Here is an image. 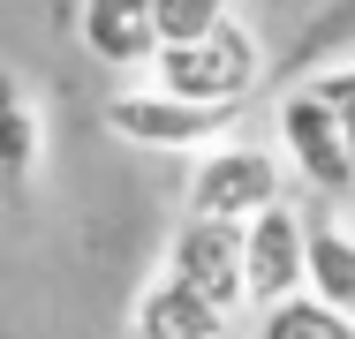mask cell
Wrapping results in <instances>:
<instances>
[{"label":"cell","mask_w":355,"mask_h":339,"mask_svg":"<svg viewBox=\"0 0 355 339\" xmlns=\"http://www.w3.org/2000/svg\"><path fill=\"white\" fill-rule=\"evenodd\" d=\"M272 143H280L287 174H295L318 203H348L355 196V143H348V129L333 121V106H325L310 83L280 91V106H272Z\"/></svg>","instance_id":"3"},{"label":"cell","mask_w":355,"mask_h":339,"mask_svg":"<svg viewBox=\"0 0 355 339\" xmlns=\"http://www.w3.org/2000/svg\"><path fill=\"white\" fill-rule=\"evenodd\" d=\"M310 91L333 106V121L348 129V143H355V53H340V61H325L318 75H310Z\"/></svg>","instance_id":"13"},{"label":"cell","mask_w":355,"mask_h":339,"mask_svg":"<svg viewBox=\"0 0 355 339\" xmlns=\"http://www.w3.org/2000/svg\"><path fill=\"white\" fill-rule=\"evenodd\" d=\"M302 294L355 317V219H340L333 203L310 211V241H302Z\"/></svg>","instance_id":"9"},{"label":"cell","mask_w":355,"mask_h":339,"mask_svg":"<svg viewBox=\"0 0 355 339\" xmlns=\"http://www.w3.org/2000/svg\"><path fill=\"white\" fill-rule=\"evenodd\" d=\"M76 38L83 53L114 75H144L159 61V23H151V0H83L76 8Z\"/></svg>","instance_id":"7"},{"label":"cell","mask_w":355,"mask_h":339,"mask_svg":"<svg viewBox=\"0 0 355 339\" xmlns=\"http://www.w3.org/2000/svg\"><path fill=\"white\" fill-rule=\"evenodd\" d=\"M234 8L227 0H151V23H159V46H197L212 38Z\"/></svg>","instance_id":"12"},{"label":"cell","mask_w":355,"mask_h":339,"mask_svg":"<svg viewBox=\"0 0 355 339\" xmlns=\"http://www.w3.org/2000/svg\"><path fill=\"white\" fill-rule=\"evenodd\" d=\"M302 241H310V211L287 196L272 211H257L242 226V286H250V317L280 309L302 294Z\"/></svg>","instance_id":"6"},{"label":"cell","mask_w":355,"mask_h":339,"mask_svg":"<svg viewBox=\"0 0 355 339\" xmlns=\"http://www.w3.org/2000/svg\"><path fill=\"white\" fill-rule=\"evenodd\" d=\"M144 75L159 91H174V98H189V106L242 113V98H257V83H265V38H257V23L227 15L212 38H197V46H159V61Z\"/></svg>","instance_id":"2"},{"label":"cell","mask_w":355,"mask_h":339,"mask_svg":"<svg viewBox=\"0 0 355 339\" xmlns=\"http://www.w3.org/2000/svg\"><path fill=\"white\" fill-rule=\"evenodd\" d=\"M38 151H46V121H38V98L15 68L0 61V189H23L38 174Z\"/></svg>","instance_id":"10"},{"label":"cell","mask_w":355,"mask_h":339,"mask_svg":"<svg viewBox=\"0 0 355 339\" xmlns=\"http://www.w3.org/2000/svg\"><path fill=\"white\" fill-rule=\"evenodd\" d=\"M295 174H287L280 143H257V136H219L212 151L189 158V181H182V219H219V226H250L257 211L287 203Z\"/></svg>","instance_id":"1"},{"label":"cell","mask_w":355,"mask_h":339,"mask_svg":"<svg viewBox=\"0 0 355 339\" xmlns=\"http://www.w3.org/2000/svg\"><path fill=\"white\" fill-rule=\"evenodd\" d=\"M106 136H121L137 151H166V158H197V151H212L219 136H234V113L189 106V98H174V91H159L144 75V83H121L106 98Z\"/></svg>","instance_id":"4"},{"label":"cell","mask_w":355,"mask_h":339,"mask_svg":"<svg viewBox=\"0 0 355 339\" xmlns=\"http://www.w3.org/2000/svg\"><path fill=\"white\" fill-rule=\"evenodd\" d=\"M159 271H174L189 294H205L219 317H250V286H242V226H219V219H182L166 234V257Z\"/></svg>","instance_id":"5"},{"label":"cell","mask_w":355,"mask_h":339,"mask_svg":"<svg viewBox=\"0 0 355 339\" xmlns=\"http://www.w3.org/2000/svg\"><path fill=\"white\" fill-rule=\"evenodd\" d=\"M250 339H355V317L310 302V294H295L280 309H257V317H250Z\"/></svg>","instance_id":"11"},{"label":"cell","mask_w":355,"mask_h":339,"mask_svg":"<svg viewBox=\"0 0 355 339\" xmlns=\"http://www.w3.org/2000/svg\"><path fill=\"white\" fill-rule=\"evenodd\" d=\"M227 332H234V317H219L174 271H151L129 302V339H227Z\"/></svg>","instance_id":"8"}]
</instances>
